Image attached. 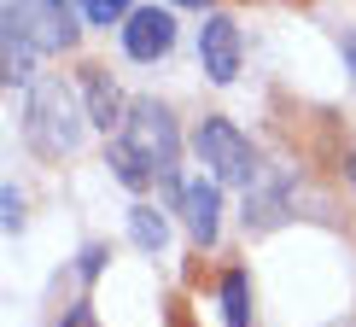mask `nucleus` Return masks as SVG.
Returning a JSON list of instances; mask_svg holds the SVG:
<instances>
[{"instance_id":"2","label":"nucleus","mask_w":356,"mask_h":327,"mask_svg":"<svg viewBox=\"0 0 356 327\" xmlns=\"http://www.w3.org/2000/svg\"><path fill=\"white\" fill-rule=\"evenodd\" d=\"M24 135L41 158H65L88 135V111L76 106V94L65 82H35L29 88V111H24Z\"/></svg>"},{"instance_id":"14","label":"nucleus","mask_w":356,"mask_h":327,"mask_svg":"<svg viewBox=\"0 0 356 327\" xmlns=\"http://www.w3.org/2000/svg\"><path fill=\"white\" fill-rule=\"evenodd\" d=\"M0 205H6V234H18V228H24V199H18V187L0 193Z\"/></svg>"},{"instance_id":"4","label":"nucleus","mask_w":356,"mask_h":327,"mask_svg":"<svg viewBox=\"0 0 356 327\" xmlns=\"http://www.w3.org/2000/svg\"><path fill=\"white\" fill-rule=\"evenodd\" d=\"M193 146H199V158L211 164L216 182H234V187H251V182H257V152H251V141L228 123V117H204Z\"/></svg>"},{"instance_id":"3","label":"nucleus","mask_w":356,"mask_h":327,"mask_svg":"<svg viewBox=\"0 0 356 327\" xmlns=\"http://www.w3.org/2000/svg\"><path fill=\"white\" fill-rule=\"evenodd\" d=\"M0 29H12L35 53H65L76 41V12L70 0H0Z\"/></svg>"},{"instance_id":"19","label":"nucleus","mask_w":356,"mask_h":327,"mask_svg":"<svg viewBox=\"0 0 356 327\" xmlns=\"http://www.w3.org/2000/svg\"><path fill=\"white\" fill-rule=\"evenodd\" d=\"M175 6H204V0H175Z\"/></svg>"},{"instance_id":"13","label":"nucleus","mask_w":356,"mask_h":327,"mask_svg":"<svg viewBox=\"0 0 356 327\" xmlns=\"http://www.w3.org/2000/svg\"><path fill=\"white\" fill-rule=\"evenodd\" d=\"M135 0H82V18L88 24H129Z\"/></svg>"},{"instance_id":"5","label":"nucleus","mask_w":356,"mask_h":327,"mask_svg":"<svg viewBox=\"0 0 356 327\" xmlns=\"http://www.w3.org/2000/svg\"><path fill=\"white\" fill-rule=\"evenodd\" d=\"M175 47V18L158 6H135L123 24V53L129 58H164Z\"/></svg>"},{"instance_id":"16","label":"nucleus","mask_w":356,"mask_h":327,"mask_svg":"<svg viewBox=\"0 0 356 327\" xmlns=\"http://www.w3.org/2000/svg\"><path fill=\"white\" fill-rule=\"evenodd\" d=\"M65 327H99V321H94V310H88V304H76V310L65 316Z\"/></svg>"},{"instance_id":"8","label":"nucleus","mask_w":356,"mask_h":327,"mask_svg":"<svg viewBox=\"0 0 356 327\" xmlns=\"http://www.w3.org/2000/svg\"><path fill=\"white\" fill-rule=\"evenodd\" d=\"M82 94H88V123H99L106 135H111V129H123V94H117V82L99 65L82 70Z\"/></svg>"},{"instance_id":"12","label":"nucleus","mask_w":356,"mask_h":327,"mask_svg":"<svg viewBox=\"0 0 356 327\" xmlns=\"http://www.w3.org/2000/svg\"><path fill=\"white\" fill-rule=\"evenodd\" d=\"M0 35H6V82H29L35 77V47L18 41L12 29H0Z\"/></svg>"},{"instance_id":"6","label":"nucleus","mask_w":356,"mask_h":327,"mask_svg":"<svg viewBox=\"0 0 356 327\" xmlns=\"http://www.w3.org/2000/svg\"><path fill=\"white\" fill-rule=\"evenodd\" d=\"M199 58H204V70H211V82H234L240 77V29H234V18H204Z\"/></svg>"},{"instance_id":"11","label":"nucleus","mask_w":356,"mask_h":327,"mask_svg":"<svg viewBox=\"0 0 356 327\" xmlns=\"http://www.w3.org/2000/svg\"><path fill=\"white\" fill-rule=\"evenodd\" d=\"M222 321L228 327H251V298H245V275L240 269L222 280Z\"/></svg>"},{"instance_id":"1","label":"nucleus","mask_w":356,"mask_h":327,"mask_svg":"<svg viewBox=\"0 0 356 327\" xmlns=\"http://www.w3.org/2000/svg\"><path fill=\"white\" fill-rule=\"evenodd\" d=\"M175 158H181V135H175V117L158 99H135L123 117V135L111 141V170L123 187H146L175 175Z\"/></svg>"},{"instance_id":"10","label":"nucleus","mask_w":356,"mask_h":327,"mask_svg":"<svg viewBox=\"0 0 356 327\" xmlns=\"http://www.w3.org/2000/svg\"><path fill=\"white\" fill-rule=\"evenodd\" d=\"M129 234H135V246H140V251H164V240H170L164 216L146 211V205H135V211H129Z\"/></svg>"},{"instance_id":"7","label":"nucleus","mask_w":356,"mask_h":327,"mask_svg":"<svg viewBox=\"0 0 356 327\" xmlns=\"http://www.w3.org/2000/svg\"><path fill=\"white\" fill-rule=\"evenodd\" d=\"M181 216H187V234H193V240L211 246L216 228H222V193H216V182H193V187H181Z\"/></svg>"},{"instance_id":"15","label":"nucleus","mask_w":356,"mask_h":327,"mask_svg":"<svg viewBox=\"0 0 356 327\" xmlns=\"http://www.w3.org/2000/svg\"><path fill=\"white\" fill-rule=\"evenodd\" d=\"M99 263H106V251H99V246H88V251H82V275L94 280V275H99Z\"/></svg>"},{"instance_id":"9","label":"nucleus","mask_w":356,"mask_h":327,"mask_svg":"<svg viewBox=\"0 0 356 327\" xmlns=\"http://www.w3.org/2000/svg\"><path fill=\"white\" fill-rule=\"evenodd\" d=\"M280 216H286V182L257 175V182L245 187V222H251V228H275Z\"/></svg>"},{"instance_id":"17","label":"nucleus","mask_w":356,"mask_h":327,"mask_svg":"<svg viewBox=\"0 0 356 327\" xmlns=\"http://www.w3.org/2000/svg\"><path fill=\"white\" fill-rule=\"evenodd\" d=\"M345 58H350V77H356V35H345Z\"/></svg>"},{"instance_id":"18","label":"nucleus","mask_w":356,"mask_h":327,"mask_svg":"<svg viewBox=\"0 0 356 327\" xmlns=\"http://www.w3.org/2000/svg\"><path fill=\"white\" fill-rule=\"evenodd\" d=\"M327 327H356V316H345V321H327Z\"/></svg>"}]
</instances>
